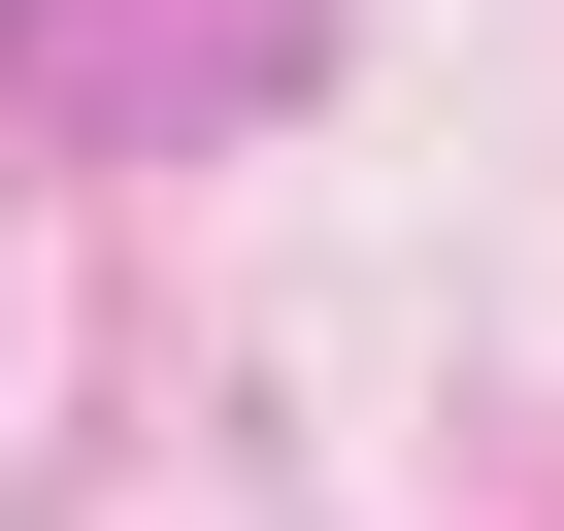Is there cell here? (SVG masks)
<instances>
[{
    "instance_id": "cell-1",
    "label": "cell",
    "mask_w": 564,
    "mask_h": 531,
    "mask_svg": "<svg viewBox=\"0 0 564 531\" xmlns=\"http://www.w3.org/2000/svg\"><path fill=\"white\" fill-rule=\"evenodd\" d=\"M300 0H0V67H34V133H199Z\"/></svg>"
}]
</instances>
